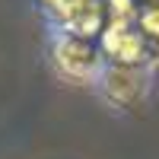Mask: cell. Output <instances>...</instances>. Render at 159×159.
I'll list each match as a JSON object with an SVG mask.
<instances>
[{
	"label": "cell",
	"mask_w": 159,
	"mask_h": 159,
	"mask_svg": "<svg viewBox=\"0 0 159 159\" xmlns=\"http://www.w3.org/2000/svg\"><path fill=\"white\" fill-rule=\"evenodd\" d=\"M137 29L147 35V42L153 48V54H159V3H143L137 10Z\"/></svg>",
	"instance_id": "cell-4"
},
{
	"label": "cell",
	"mask_w": 159,
	"mask_h": 159,
	"mask_svg": "<svg viewBox=\"0 0 159 159\" xmlns=\"http://www.w3.org/2000/svg\"><path fill=\"white\" fill-rule=\"evenodd\" d=\"M54 64L61 67L64 76L86 83V80H96L102 73L105 54H102V45H96V38L64 32L54 42Z\"/></svg>",
	"instance_id": "cell-1"
},
{
	"label": "cell",
	"mask_w": 159,
	"mask_h": 159,
	"mask_svg": "<svg viewBox=\"0 0 159 159\" xmlns=\"http://www.w3.org/2000/svg\"><path fill=\"white\" fill-rule=\"evenodd\" d=\"M102 35V54L121 64H150L153 48L147 35L137 29V22H105Z\"/></svg>",
	"instance_id": "cell-3"
},
{
	"label": "cell",
	"mask_w": 159,
	"mask_h": 159,
	"mask_svg": "<svg viewBox=\"0 0 159 159\" xmlns=\"http://www.w3.org/2000/svg\"><path fill=\"white\" fill-rule=\"evenodd\" d=\"M143 3H159V0H143Z\"/></svg>",
	"instance_id": "cell-5"
},
{
	"label": "cell",
	"mask_w": 159,
	"mask_h": 159,
	"mask_svg": "<svg viewBox=\"0 0 159 159\" xmlns=\"http://www.w3.org/2000/svg\"><path fill=\"white\" fill-rule=\"evenodd\" d=\"M102 96L118 108H130L137 105L150 89V70L147 64H121V61H105L99 73Z\"/></svg>",
	"instance_id": "cell-2"
}]
</instances>
